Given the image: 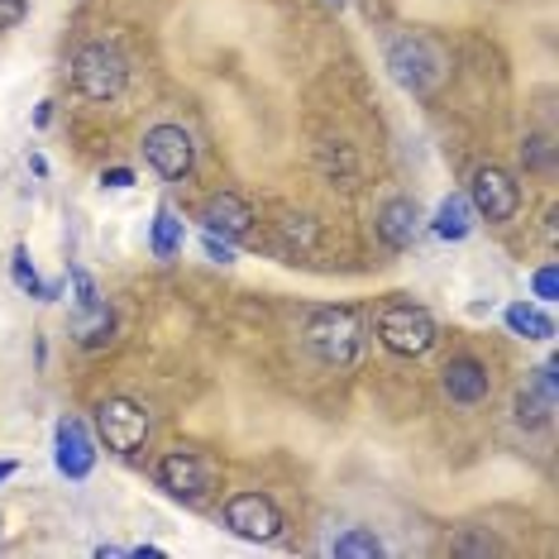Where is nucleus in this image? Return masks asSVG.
<instances>
[{
	"label": "nucleus",
	"mask_w": 559,
	"mask_h": 559,
	"mask_svg": "<svg viewBox=\"0 0 559 559\" xmlns=\"http://www.w3.org/2000/svg\"><path fill=\"white\" fill-rule=\"evenodd\" d=\"M307 349L321 359L325 368H354L364 354V321L349 307H316L301 330Z\"/></svg>",
	"instance_id": "obj_1"
},
{
	"label": "nucleus",
	"mask_w": 559,
	"mask_h": 559,
	"mask_svg": "<svg viewBox=\"0 0 559 559\" xmlns=\"http://www.w3.org/2000/svg\"><path fill=\"white\" fill-rule=\"evenodd\" d=\"M373 330H378V345L388 354H397V359H421L440 340L436 316L426 307H416V301H383L373 316Z\"/></svg>",
	"instance_id": "obj_2"
},
{
	"label": "nucleus",
	"mask_w": 559,
	"mask_h": 559,
	"mask_svg": "<svg viewBox=\"0 0 559 559\" xmlns=\"http://www.w3.org/2000/svg\"><path fill=\"white\" fill-rule=\"evenodd\" d=\"M92 421H96V436L106 440V450L120 454V460L139 454L148 444V436H154V416L134 397H100L92 406Z\"/></svg>",
	"instance_id": "obj_3"
},
{
	"label": "nucleus",
	"mask_w": 559,
	"mask_h": 559,
	"mask_svg": "<svg viewBox=\"0 0 559 559\" xmlns=\"http://www.w3.org/2000/svg\"><path fill=\"white\" fill-rule=\"evenodd\" d=\"M124 82H130V62L116 44H82L72 53V86L86 100H116L124 96Z\"/></svg>",
	"instance_id": "obj_4"
},
{
	"label": "nucleus",
	"mask_w": 559,
	"mask_h": 559,
	"mask_svg": "<svg viewBox=\"0 0 559 559\" xmlns=\"http://www.w3.org/2000/svg\"><path fill=\"white\" fill-rule=\"evenodd\" d=\"M388 68L397 86H406L412 96H430L444 82V58L436 44H426L421 34H402L388 44Z\"/></svg>",
	"instance_id": "obj_5"
},
{
	"label": "nucleus",
	"mask_w": 559,
	"mask_h": 559,
	"mask_svg": "<svg viewBox=\"0 0 559 559\" xmlns=\"http://www.w3.org/2000/svg\"><path fill=\"white\" fill-rule=\"evenodd\" d=\"M154 478H158V488L168 492L173 502H182V507H201L206 502V492L215 488V464L206 460V454H197V450H168L158 460L154 468Z\"/></svg>",
	"instance_id": "obj_6"
},
{
	"label": "nucleus",
	"mask_w": 559,
	"mask_h": 559,
	"mask_svg": "<svg viewBox=\"0 0 559 559\" xmlns=\"http://www.w3.org/2000/svg\"><path fill=\"white\" fill-rule=\"evenodd\" d=\"M221 526L239 540H253V545H273L283 540V507H277L269 492H235L230 502L221 507Z\"/></svg>",
	"instance_id": "obj_7"
},
{
	"label": "nucleus",
	"mask_w": 559,
	"mask_h": 559,
	"mask_svg": "<svg viewBox=\"0 0 559 559\" xmlns=\"http://www.w3.org/2000/svg\"><path fill=\"white\" fill-rule=\"evenodd\" d=\"M464 197H468V206H474V215H483L488 225H507L521 211V182L507 168H498V163H483V168L468 177Z\"/></svg>",
	"instance_id": "obj_8"
},
{
	"label": "nucleus",
	"mask_w": 559,
	"mask_h": 559,
	"mask_svg": "<svg viewBox=\"0 0 559 559\" xmlns=\"http://www.w3.org/2000/svg\"><path fill=\"white\" fill-rule=\"evenodd\" d=\"M139 148H144V163L163 177V182H182L197 163V144L182 124H154V130L139 139Z\"/></svg>",
	"instance_id": "obj_9"
},
{
	"label": "nucleus",
	"mask_w": 559,
	"mask_h": 559,
	"mask_svg": "<svg viewBox=\"0 0 559 559\" xmlns=\"http://www.w3.org/2000/svg\"><path fill=\"white\" fill-rule=\"evenodd\" d=\"M53 464L62 478L82 483L86 474L96 468V444L92 436H86V426L78 421V416H62L58 430H53Z\"/></svg>",
	"instance_id": "obj_10"
},
{
	"label": "nucleus",
	"mask_w": 559,
	"mask_h": 559,
	"mask_svg": "<svg viewBox=\"0 0 559 559\" xmlns=\"http://www.w3.org/2000/svg\"><path fill=\"white\" fill-rule=\"evenodd\" d=\"M440 388H444V397H450L454 406H478V402H488L492 378H488V368H483L474 354H460V359H450L440 368Z\"/></svg>",
	"instance_id": "obj_11"
},
{
	"label": "nucleus",
	"mask_w": 559,
	"mask_h": 559,
	"mask_svg": "<svg viewBox=\"0 0 559 559\" xmlns=\"http://www.w3.org/2000/svg\"><path fill=\"white\" fill-rule=\"evenodd\" d=\"M201 225L235 245V239H245L253 230V206L239 192H215V197H206V206H201Z\"/></svg>",
	"instance_id": "obj_12"
},
{
	"label": "nucleus",
	"mask_w": 559,
	"mask_h": 559,
	"mask_svg": "<svg viewBox=\"0 0 559 559\" xmlns=\"http://www.w3.org/2000/svg\"><path fill=\"white\" fill-rule=\"evenodd\" d=\"M416 230H421V206H416L412 197H392L388 206L378 211V245L383 249H392V253L412 249Z\"/></svg>",
	"instance_id": "obj_13"
},
{
	"label": "nucleus",
	"mask_w": 559,
	"mask_h": 559,
	"mask_svg": "<svg viewBox=\"0 0 559 559\" xmlns=\"http://www.w3.org/2000/svg\"><path fill=\"white\" fill-rule=\"evenodd\" d=\"M430 230H436L444 245H460V239L474 235V206H468L464 192H450L436 206V221H430Z\"/></svg>",
	"instance_id": "obj_14"
},
{
	"label": "nucleus",
	"mask_w": 559,
	"mask_h": 559,
	"mask_svg": "<svg viewBox=\"0 0 559 559\" xmlns=\"http://www.w3.org/2000/svg\"><path fill=\"white\" fill-rule=\"evenodd\" d=\"M187 245V225H182V215H177L173 206H158L154 211V230H148V249H154V259H177Z\"/></svg>",
	"instance_id": "obj_15"
},
{
	"label": "nucleus",
	"mask_w": 559,
	"mask_h": 559,
	"mask_svg": "<svg viewBox=\"0 0 559 559\" xmlns=\"http://www.w3.org/2000/svg\"><path fill=\"white\" fill-rule=\"evenodd\" d=\"M72 335H78L82 349L110 345V335H116V311H110L106 301H96V307H82L78 321H72Z\"/></svg>",
	"instance_id": "obj_16"
},
{
	"label": "nucleus",
	"mask_w": 559,
	"mask_h": 559,
	"mask_svg": "<svg viewBox=\"0 0 559 559\" xmlns=\"http://www.w3.org/2000/svg\"><path fill=\"white\" fill-rule=\"evenodd\" d=\"M507 330L521 340H555V321L545 307H531V301H512L507 307Z\"/></svg>",
	"instance_id": "obj_17"
},
{
	"label": "nucleus",
	"mask_w": 559,
	"mask_h": 559,
	"mask_svg": "<svg viewBox=\"0 0 559 559\" xmlns=\"http://www.w3.org/2000/svg\"><path fill=\"white\" fill-rule=\"evenodd\" d=\"M10 277H15L20 292H29V297H39V301H58V292H62V283H44V277L34 273L29 249H15V253H10Z\"/></svg>",
	"instance_id": "obj_18"
},
{
	"label": "nucleus",
	"mask_w": 559,
	"mask_h": 559,
	"mask_svg": "<svg viewBox=\"0 0 559 559\" xmlns=\"http://www.w3.org/2000/svg\"><path fill=\"white\" fill-rule=\"evenodd\" d=\"M330 555H335V559H378V555H383V540H378L368 526H349L345 536L330 545Z\"/></svg>",
	"instance_id": "obj_19"
},
{
	"label": "nucleus",
	"mask_w": 559,
	"mask_h": 559,
	"mask_svg": "<svg viewBox=\"0 0 559 559\" xmlns=\"http://www.w3.org/2000/svg\"><path fill=\"white\" fill-rule=\"evenodd\" d=\"M550 412H555V402H545L536 388L516 392V426H526V430H540V426H550Z\"/></svg>",
	"instance_id": "obj_20"
},
{
	"label": "nucleus",
	"mask_w": 559,
	"mask_h": 559,
	"mask_svg": "<svg viewBox=\"0 0 559 559\" xmlns=\"http://www.w3.org/2000/svg\"><path fill=\"white\" fill-rule=\"evenodd\" d=\"M283 239L287 245H297V253H311L321 245V225L311 221V215H287L283 221Z\"/></svg>",
	"instance_id": "obj_21"
},
{
	"label": "nucleus",
	"mask_w": 559,
	"mask_h": 559,
	"mask_svg": "<svg viewBox=\"0 0 559 559\" xmlns=\"http://www.w3.org/2000/svg\"><path fill=\"white\" fill-rule=\"evenodd\" d=\"M521 168L550 177V168H555V148H550V139H545V134H531L526 144H521Z\"/></svg>",
	"instance_id": "obj_22"
},
{
	"label": "nucleus",
	"mask_w": 559,
	"mask_h": 559,
	"mask_svg": "<svg viewBox=\"0 0 559 559\" xmlns=\"http://www.w3.org/2000/svg\"><path fill=\"white\" fill-rule=\"evenodd\" d=\"M531 292L540 297V307H550V301L559 297V273H555V263H545V269L531 273Z\"/></svg>",
	"instance_id": "obj_23"
},
{
	"label": "nucleus",
	"mask_w": 559,
	"mask_h": 559,
	"mask_svg": "<svg viewBox=\"0 0 559 559\" xmlns=\"http://www.w3.org/2000/svg\"><path fill=\"white\" fill-rule=\"evenodd\" d=\"M536 392H540L545 402H559V364L555 359H545L536 368Z\"/></svg>",
	"instance_id": "obj_24"
},
{
	"label": "nucleus",
	"mask_w": 559,
	"mask_h": 559,
	"mask_svg": "<svg viewBox=\"0 0 559 559\" xmlns=\"http://www.w3.org/2000/svg\"><path fill=\"white\" fill-rule=\"evenodd\" d=\"M201 245H206V259H211V263H235L230 239H221V235H211V230H206V239H201Z\"/></svg>",
	"instance_id": "obj_25"
},
{
	"label": "nucleus",
	"mask_w": 559,
	"mask_h": 559,
	"mask_svg": "<svg viewBox=\"0 0 559 559\" xmlns=\"http://www.w3.org/2000/svg\"><path fill=\"white\" fill-rule=\"evenodd\" d=\"M24 5H29V0H0V29H15L24 20Z\"/></svg>",
	"instance_id": "obj_26"
},
{
	"label": "nucleus",
	"mask_w": 559,
	"mask_h": 559,
	"mask_svg": "<svg viewBox=\"0 0 559 559\" xmlns=\"http://www.w3.org/2000/svg\"><path fill=\"white\" fill-rule=\"evenodd\" d=\"M100 187H110V192H124V187H134V173L130 168H110V173H100Z\"/></svg>",
	"instance_id": "obj_27"
},
{
	"label": "nucleus",
	"mask_w": 559,
	"mask_h": 559,
	"mask_svg": "<svg viewBox=\"0 0 559 559\" xmlns=\"http://www.w3.org/2000/svg\"><path fill=\"white\" fill-rule=\"evenodd\" d=\"M96 559H130V545H96Z\"/></svg>",
	"instance_id": "obj_28"
},
{
	"label": "nucleus",
	"mask_w": 559,
	"mask_h": 559,
	"mask_svg": "<svg viewBox=\"0 0 559 559\" xmlns=\"http://www.w3.org/2000/svg\"><path fill=\"white\" fill-rule=\"evenodd\" d=\"M48 120H53V100H44V106L39 110H34V124H39V130H44V124Z\"/></svg>",
	"instance_id": "obj_29"
},
{
	"label": "nucleus",
	"mask_w": 559,
	"mask_h": 559,
	"mask_svg": "<svg viewBox=\"0 0 559 559\" xmlns=\"http://www.w3.org/2000/svg\"><path fill=\"white\" fill-rule=\"evenodd\" d=\"M15 474H20V464H15V460H0V483L15 478Z\"/></svg>",
	"instance_id": "obj_30"
},
{
	"label": "nucleus",
	"mask_w": 559,
	"mask_h": 559,
	"mask_svg": "<svg viewBox=\"0 0 559 559\" xmlns=\"http://www.w3.org/2000/svg\"><path fill=\"white\" fill-rule=\"evenodd\" d=\"M335 5H345V0H335Z\"/></svg>",
	"instance_id": "obj_31"
}]
</instances>
